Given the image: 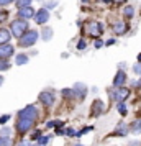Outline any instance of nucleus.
Masks as SVG:
<instances>
[{
    "mask_svg": "<svg viewBox=\"0 0 141 146\" xmlns=\"http://www.w3.org/2000/svg\"><path fill=\"white\" fill-rule=\"evenodd\" d=\"M82 2H87V0H82Z\"/></svg>",
    "mask_w": 141,
    "mask_h": 146,
    "instance_id": "40",
    "label": "nucleus"
},
{
    "mask_svg": "<svg viewBox=\"0 0 141 146\" xmlns=\"http://www.w3.org/2000/svg\"><path fill=\"white\" fill-rule=\"evenodd\" d=\"M7 17H8V13L5 12V10H0V23H2V21H5V20H7Z\"/></svg>",
    "mask_w": 141,
    "mask_h": 146,
    "instance_id": "24",
    "label": "nucleus"
},
{
    "mask_svg": "<svg viewBox=\"0 0 141 146\" xmlns=\"http://www.w3.org/2000/svg\"><path fill=\"white\" fill-rule=\"evenodd\" d=\"M31 2H33V0H17V5H18V8H21V7H31Z\"/></svg>",
    "mask_w": 141,
    "mask_h": 146,
    "instance_id": "20",
    "label": "nucleus"
},
{
    "mask_svg": "<svg viewBox=\"0 0 141 146\" xmlns=\"http://www.w3.org/2000/svg\"><path fill=\"white\" fill-rule=\"evenodd\" d=\"M133 69H134V72L136 74H141V64H134Z\"/></svg>",
    "mask_w": 141,
    "mask_h": 146,
    "instance_id": "30",
    "label": "nucleus"
},
{
    "mask_svg": "<svg viewBox=\"0 0 141 146\" xmlns=\"http://www.w3.org/2000/svg\"><path fill=\"white\" fill-rule=\"evenodd\" d=\"M40 100H41V104L46 105V107H49V105L54 104V97H53L51 92H41L40 94Z\"/></svg>",
    "mask_w": 141,
    "mask_h": 146,
    "instance_id": "10",
    "label": "nucleus"
},
{
    "mask_svg": "<svg viewBox=\"0 0 141 146\" xmlns=\"http://www.w3.org/2000/svg\"><path fill=\"white\" fill-rule=\"evenodd\" d=\"M113 99L115 100H118V102H123V100H126L128 99V95H130V90H128L126 87H118L117 90H115L113 94Z\"/></svg>",
    "mask_w": 141,
    "mask_h": 146,
    "instance_id": "6",
    "label": "nucleus"
},
{
    "mask_svg": "<svg viewBox=\"0 0 141 146\" xmlns=\"http://www.w3.org/2000/svg\"><path fill=\"white\" fill-rule=\"evenodd\" d=\"M13 46L12 44H3L0 46V61H7L10 56H13Z\"/></svg>",
    "mask_w": 141,
    "mask_h": 146,
    "instance_id": "7",
    "label": "nucleus"
},
{
    "mask_svg": "<svg viewBox=\"0 0 141 146\" xmlns=\"http://www.w3.org/2000/svg\"><path fill=\"white\" fill-rule=\"evenodd\" d=\"M48 20H49V12H48L46 8H41V10H38V12L34 13V21H36L38 25H44Z\"/></svg>",
    "mask_w": 141,
    "mask_h": 146,
    "instance_id": "5",
    "label": "nucleus"
},
{
    "mask_svg": "<svg viewBox=\"0 0 141 146\" xmlns=\"http://www.w3.org/2000/svg\"><path fill=\"white\" fill-rule=\"evenodd\" d=\"M72 92H74V95H77V97L81 99V97H84V94H85V86L81 84V82H77L74 86V90H72Z\"/></svg>",
    "mask_w": 141,
    "mask_h": 146,
    "instance_id": "13",
    "label": "nucleus"
},
{
    "mask_svg": "<svg viewBox=\"0 0 141 146\" xmlns=\"http://www.w3.org/2000/svg\"><path fill=\"white\" fill-rule=\"evenodd\" d=\"M138 61H140V62H141V54H140V56H138Z\"/></svg>",
    "mask_w": 141,
    "mask_h": 146,
    "instance_id": "39",
    "label": "nucleus"
},
{
    "mask_svg": "<svg viewBox=\"0 0 141 146\" xmlns=\"http://www.w3.org/2000/svg\"><path fill=\"white\" fill-rule=\"evenodd\" d=\"M36 117H38V112H36V107H33V105H28L26 108H23V110L18 112V118H25V120L34 121Z\"/></svg>",
    "mask_w": 141,
    "mask_h": 146,
    "instance_id": "3",
    "label": "nucleus"
},
{
    "mask_svg": "<svg viewBox=\"0 0 141 146\" xmlns=\"http://www.w3.org/2000/svg\"><path fill=\"white\" fill-rule=\"evenodd\" d=\"M67 135H69V136H74V135H75V131H74V130H71V128H69V130H67Z\"/></svg>",
    "mask_w": 141,
    "mask_h": 146,
    "instance_id": "34",
    "label": "nucleus"
},
{
    "mask_svg": "<svg viewBox=\"0 0 141 146\" xmlns=\"http://www.w3.org/2000/svg\"><path fill=\"white\" fill-rule=\"evenodd\" d=\"M102 46H103V43H102L100 40H97V41H95V48H102Z\"/></svg>",
    "mask_w": 141,
    "mask_h": 146,
    "instance_id": "33",
    "label": "nucleus"
},
{
    "mask_svg": "<svg viewBox=\"0 0 141 146\" xmlns=\"http://www.w3.org/2000/svg\"><path fill=\"white\" fill-rule=\"evenodd\" d=\"M103 2H105V3H110V2H113V0H103Z\"/></svg>",
    "mask_w": 141,
    "mask_h": 146,
    "instance_id": "38",
    "label": "nucleus"
},
{
    "mask_svg": "<svg viewBox=\"0 0 141 146\" xmlns=\"http://www.w3.org/2000/svg\"><path fill=\"white\" fill-rule=\"evenodd\" d=\"M28 30V25L25 20H15L12 21V25H10V30L8 31H12L10 35H13V36H17V38H20V36H23L25 35V31Z\"/></svg>",
    "mask_w": 141,
    "mask_h": 146,
    "instance_id": "2",
    "label": "nucleus"
},
{
    "mask_svg": "<svg viewBox=\"0 0 141 146\" xmlns=\"http://www.w3.org/2000/svg\"><path fill=\"white\" fill-rule=\"evenodd\" d=\"M92 108H94V115H100V113H102V108H103V104H102L100 100H97V102H94Z\"/></svg>",
    "mask_w": 141,
    "mask_h": 146,
    "instance_id": "15",
    "label": "nucleus"
},
{
    "mask_svg": "<svg viewBox=\"0 0 141 146\" xmlns=\"http://www.w3.org/2000/svg\"><path fill=\"white\" fill-rule=\"evenodd\" d=\"M126 23H123V21H117L113 25V30H115V33L117 35H123L125 31H126Z\"/></svg>",
    "mask_w": 141,
    "mask_h": 146,
    "instance_id": "14",
    "label": "nucleus"
},
{
    "mask_svg": "<svg viewBox=\"0 0 141 146\" xmlns=\"http://www.w3.org/2000/svg\"><path fill=\"white\" fill-rule=\"evenodd\" d=\"M115 2H117V3H123V2H125V0H115Z\"/></svg>",
    "mask_w": 141,
    "mask_h": 146,
    "instance_id": "36",
    "label": "nucleus"
},
{
    "mask_svg": "<svg viewBox=\"0 0 141 146\" xmlns=\"http://www.w3.org/2000/svg\"><path fill=\"white\" fill-rule=\"evenodd\" d=\"M13 0H0V7H5V5H10Z\"/></svg>",
    "mask_w": 141,
    "mask_h": 146,
    "instance_id": "29",
    "label": "nucleus"
},
{
    "mask_svg": "<svg viewBox=\"0 0 141 146\" xmlns=\"http://www.w3.org/2000/svg\"><path fill=\"white\" fill-rule=\"evenodd\" d=\"M56 5H58L56 2H49V3H48L46 7H48V8H54V7H56Z\"/></svg>",
    "mask_w": 141,
    "mask_h": 146,
    "instance_id": "32",
    "label": "nucleus"
},
{
    "mask_svg": "<svg viewBox=\"0 0 141 146\" xmlns=\"http://www.w3.org/2000/svg\"><path fill=\"white\" fill-rule=\"evenodd\" d=\"M125 79H126L125 72H123V71H118V72H117V76H115V79H113V86L117 87V89H118V87H123Z\"/></svg>",
    "mask_w": 141,
    "mask_h": 146,
    "instance_id": "11",
    "label": "nucleus"
},
{
    "mask_svg": "<svg viewBox=\"0 0 141 146\" xmlns=\"http://www.w3.org/2000/svg\"><path fill=\"white\" fill-rule=\"evenodd\" d=\"M31 125H33V121H31V120L18 118V121H17V130H18V133H26L28 130L31 128Z\"/></svg>",
    "mask_w": 141,
    "mask_h": 146,
    "instance_id": "8",
    "label": "nucleus"
},
{
    "mask_svg": "<svg viewBox=\"0 0 141 146\" xmlns=\"http://www.w3.org/2000/svg\"><path fill=\"white\" fill-rule=\"evenodd\" d=\"M51 36H53V30H51V28H46V30L43 31V40L49 41V40H51Z\"/></svg>",
    "mask_w": 141,
    "mask_h": 146,
    "instance_id": "19",
    "label": "nucleus"
},
{
    "mask_svg": "<svg viewBox=\"0 0 141 146\" xmlns=\"http://www.w3.org/2000/svg\"><path fill=\"white\" fill-rule=\"evenodd\" d=\"M10 64H8L7 61H0V71H3V69H8Z\"/></svg>",
    "mask_w": 141,
    "mask_h": 146,
    "instance_id": "27",
    "label": "nucleus"
},
{
    "mask_svg": "<svg viewBox=\"0 0 141 146\" xmlns=\"http://www.w3.org/2000/svg\"><path fill=\"white\" fill-rule=\"evenodd\" d=\"M18 146H30V143H28V141H21Z\"/></svg>",
    "mask_w": 141,
    "mask_h": 146,
    "instance_id": "35",
    "label": "nucleus"
},
{
    "mask_svg": "<svg viewBox=\"0 0 141 146\" xmlns=\"http://www.w3.org/2000/svg\"><path fill=\"white\" fill-rule=\"evenodd\" d=\"M10 38H12L10 31H8V30H5V28H0V46L7 44L8 41H10Z\"/></svg>",
    "mask_w": 141,
    "mask_h": 146,
    "instance_id": "12",
    "label": "nucleus"
},
{
    "mask_svg": "<svg viewBox=\"0 0 141 146\" xmlns=\"http://www.w3.org/2000/svg\"><path fill=\"white\" fill-rule=\"evenodd\" d=\"M0 146H12V139L10 138H0Z\"/></svg>",
    "mask_w": 141,
    "mask_h": 146,
    "instance_id": "21",
    "label": "nucleus"
},
{
    "mask_svg": "<svg viewBox=\"0 0 141 146\" xmlns=\"http://www.w3.org/2000/svg\"><path fill=\"white\" fill-rule=\"evenodd\" d=\"M8 118H10V117H8V115H3V117H0V123H2V125H3V123H5V121H8Z\"/></svg>",
    "mask_w": 141,
    "mask_h": 146,
    "instance_id": "31",
    "label": "nucleus"
},
{
    "mask_svg": "<svg viewBox=\"0 0 141 146\" xmlns=\"http://www.w3.org/2000/svg\"><path fill=\"white\" fill-rule=\"evenodd\" d=\"M131 130H133L134 133H140V131H141V121H140V120L133 123V128H131Z\"/></svg>",
    "mask_w": 141,
    "mask_h": 146,
    "instance_id": "22",
    "label": "nucleus"
},
{
    "mask_svg": "<svg viewBox=\"0 0 141 146\" xmlns=\"http://www.w3.org/2000/svg\"><path fill=\"white\" fill-rule=\"evenodd\" d=\"M36 40H38V31L36 30H26L25 35L18 38V44L21 48H28V46H31V44H34Z\"/></svg>",
    "mask_w": 141,
    "mask_h": 146,
    "instance_id": "1",
    "label": "nucleus"
},
{
    "mask_svg": "<svg viewBox=\"0 0 141 146\" xmlns=\"http://www.w3.org/2000/svg\"><path fill=\"white\" fill-rule=\"evenodd\" d=\"M0 135H2V138H3V136H5V138H8V136H10V130H8V128H2Z\"/></svg>",
    "mask_w": 141,
    "mask_h": 146,
    "instance_id": "25",
    "label": "nucleus"
},
{
    "mask_svg": "<svg viewBox=\"0 0 141 146\" xmlns=\"http://www.w3.org/2000/svg\"><path fill=\"white\" fill-rule=\"evenodd\" d=\"M15 62H17V66L26 64V62H28V56H26V54H18V56H17V59H15Z\"/></svg>",
    "mask_w": 141,
    "mask_h": 146,
    "instance_id": "17",
    "label": "nucleus"
},
{
    "mask_svg": "<svg viewBox=\"0 0 141 146\" xmlns=\"http://www.w3.org/2000/svg\"><path fill=\"white\" fill-rule=\"evenodd\" d=\"M48 141H49V136H41V138H40V145H38V146H44Z\"/></svg>",
    "mask_w": 141,
    "mask_h": 146,
    "instance_id": "26",
    "label": "nucleus"
},
{
    "mask_svg": "<svg viewBox=\"0 0 141 146\" xmlns=\"http://www.w3.org/2000/svg\"><path fill=\"white\" fill-rule=\"evenodd\" d=\"M85 46H87L85 40H79V44H77V48H79V49H85Z\"/></svg>",
    "mask_w": 141,
    "mask_h": 146,
    "instance_id": "28",
    "label": "nucleus"
},
{
    "mask_svg": "<svg viewBox=\"0 0 141 146\" xmlns=\"http://www.w3.org/2000/svg\"><path fill=\"white\" fill-rule=\"evenodd\" d=\"M118 112H120L121 115H126V107H125V104H123V102H120V104H118Z\"/></svg>",
    "mask_w": 141,
    "mask_h": 146,
    "instance_id": "23",
    "label": "nucleus"
},
{
    "mask_svg": "<svg viewBox=\"0 0 141 146\" xmlns=\"http://www.w3.org/2000/svg\"><path fill=\"white\" fill-rule=\"evenodd\" d=\"M126 133H128L126 125H118V128H117L115 133H113V136H120V135H126Z\"/></svg>",
    "mask_w": 141,
    "mask_h": 146,
    "instance_id": "16",
    "label": "nucleus"
},
{
    "mask_svg": "<svg viewBox=\"0 0 141 146\" xmlns=\"http://www.w3.org/2000/svg\"><path fill=\"white\" fill-rule=\"evenodd\" d=\"M18 17L23 18V20L33 18V17H34V10L31 7H21V8H18Z\"/></svg>",
    "mask_w": 141,
    "mask_h": 146,
    "instance_id": "9",
    "label": "nucleus"
},
{
    "mask_svg": "<svg viewBox=\"0 0 141 146\" xmlns=\"http://www.w3.org/2000/svg\"><path fill=\"white\" fill-rule=\"evenodd\" d=\"M87 33L90 35V36H100L103 31H102V25L99 23V21H89L87 23Z\"/></svg>",
    "mask_w": 141,
    "mask_h": 146,
    "instance_id": "4",
    "label": "nucleus"
},
{
    "mask_svg": "<svg viewBox=\"0 0 141 146\" xmlns=\"http://www.w3.org/2000/svg\"><path fill=\"white\" fill-rule=\"evenodd\" d=\"M2 84H3V77H2V76H0V86H2Z\"/></svg>",
    "mask_w": 141,
    "mask_h": 146,
    "instance_id": "37",
    "label": "nucleus"
},
{
    "mask_svg": "<svg viewBox=\"0 0 141 146\" xmlns=\"http://www.w3.org/2000/svg\"><path fill=\"white\" fill-rule=\"evenodd\" d=\"M133 13H134V10L131 5H126V7L123 8V15L126 17V18H133Z\"/></svg>",
    "mask_w": 141,
    "mask_h": 146,
    "instance_id": "18",
    "label": "nucleus"
}]
</instances>
